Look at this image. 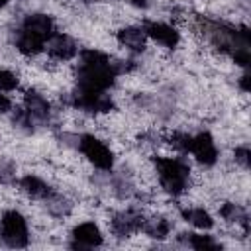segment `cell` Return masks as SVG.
I'll list each match as a JSON object with an SVG mask.
<instances>
[{"label":"cell","instance_id":"cell-20","mask_svg":"<svg viewBox=\"0 0 251 251\" xmlns=\"http://www.w3.org/2000/svg\"><path fill=\"white\" fill-rule=\"evenodd\" d=\"M220 216L226 222H237V224H241L243 229L249 231V216H247V212L241 206H237L233 202H224L220 206Z\"/></svg>","mask_w":251,"mask_h":251},{"label":"cell","instance_id":"cell-14","mask_svg":"<svg viewBox=\"0 0 251 251\" xmlns=\"http://www.w3.org/2000/svg\"><path fill=\"white\" fill-rule=\"evenodd\" d=\"M14 43H16V49L22 53V55H25V57H35V55H39L43 49H45V41L39 37V35H35V33H31V31H25V29H18V33H16V39H14Z\"/></svg>","mask_w":251,"mask_h":251},{"label":"cell","instance_id":"cell-12","mask_svg":"<svg viewBox=\"0 0 251 251\" xmlns=\"http://www.w3.org/2000/svg\"><path fill=\"white\" fill-rule=\"evenodd\" d=\"M47 53L55 61H71L78 53V45L71 35L65 33H55L47 41Z\"/></svg>","mask_w":251,"mask_h":251},{"label":"cell","instance_id":"cell-11","mask_svg":"<svg viewBox=\"0 0 251 251\" xmlns=\"http://www.w3.org/2000/svg\"><path fill=\"white\" fill-rule=\"evenodd\" d=\"M22 29L25 31H31L35 35H39L43 41H49L57 31H55V22L51 16L47 14H39V12H33V14H27L22 24H20Z\"/></svg>","mask_w":251,"mask_h":251},{"label":"cell","instance_id":"cell-8","mask_svg":"<svg viewBox=\"0 0 251 251\" xmlns=\"http://www.w3.org/2000/svg\"><path fill=\"white\" fill-rule=\"evenodd\" d=\"M141 29H143V33H145L147 37H151L153 41H157L159 45H163V47H167V49H175V47L178 45V41H180L178 31H176L173 25L165 24V22L145 20L143 25H141Z\"/></svg>","mask_w":251,"mask_h":251},{"label":"cell","instance_id":"cell-7","mask_svg":"<svg viewBox=\"0 0 251 251\" xmlns=\"http://www.w3.org/2000/svg\"><path fill=\"white\" fill-rule=\"evenodd\" d=\"M188 153H192L194 159L204 167H212L218 161V147L208 131H198L196 135L190 137Z\"/></svg>","mask_w":251,"mask_h":251},{"label":"cell","instance_id":"cell-26","mask_svg":"<svg viewBox=\"0 0 251 251\" xmlns=\"http://www.w3.org/2000/svg\"><path fill=\"white\" fill-rule=\"evenodd\" d=\"M16 176V167L12 161H0V184L12 182Z\"/></svg>","mask_w":251,"mask_h":251},{"label":"cell","instance_id":"cell-10","mask_svg":"<svg viewBox=\"0 0 251 251\" xmlns=\"http://www.w3.org/2000/svg\"><path fill=\"white\" fill-rule=\"evenodd\" d=\"M145 218L137 210H124L118 212L112 220V233L116 237H129L135 231H141Z\"/></svg>","mask_w":251,"mask_h":251},{"label":"cell","instance_id":"cell-25","mask_svg":"<svg viewBox=\"0 0 251 251\" xmlns=\"http://www.w3.org/2000/svg\"><path fill=\"white\" fill-rule=\"evenodd\" d=\"M233 157H235V163H237L239 167L249 169V165H251V151H249L247 145H239V147H235Z\"/></svg>","mask_w":251,"mask_h":251},{"label":"cell","instance_id":"cell-22","mask_svg":"<svg viewBox=\"0 0 251 251\" xmlns=\"http://www.w3.org/2000/svg\"><path fill=\"white\" fill-rule=\"evenodd\" d=\"M14 124H16L18 127L25 129V131H33V124H35V120L29 116V112H27L25 108H18V110L14 112Z\"/></svg>","mask_w":251,"mask_h":251},{"label":"cell","instance_id":"cell-16","mask_svg":"<svg viewBox=\"0 0 251 251\" xmlns=\"http://www.w3.org/2000/svg\"><path fill=\"white\" fill-rule=\"evenodd\" d=\"M145 33H143V29L141 27H133V25H127V27H122L120 31H118V41L124 45V47H127L129 51H133V53H141V51H145Z\"/></svg>","mask_w":251,"mask_h":251},{"label":"cell","instance_id":"cell-17","mask_svg":"<svg viewBox=\"0 0 251 251\" xmlns=\"http://www.w3.org/2000/svg\"><path fill=\"white\" fill-rule=\"evenodd\" d=\"M171 229H173V224L165 216H153V218L145 220L141 226V231L153 239H165L171 233Z\"/></svg>","mask_w":251,"mask_h":251},{"label":"cell","instance_id":"cell-2","mask_svg":"<svg viewBox=\"0 0 251 251\" xmlns=\"http://www.w3.org/2000/svg\"><path fill=\"white\" fill-rule=\"evenodd\" d=\"M202 33L210 39V43L227 53L235 65L247 69L249 67V31L247 27H233L222 22L202 20Z\"/></svg>","mask_w":251,"mask_h":251},{"label":"cell","instance_id":"cell-6","mask_svg":"<svg viewBox=\"0 0 251 251\" xmlns=\"http://www.w3.org/2000/svg\"><path fill=\"white\" fill-rule=\"evenodd\" d=\"M78 151L100 171H112L114 167V153L112 149L98 137L84 133L78 137Z\"/></svg>","mask_w":251,"mask_h":251},{"label":"cell","instance_id":"cell-21","mask_svg":"<svg viewBox=\"0 0 251 251\" xmlns=\"http://www.w3.org/2000/svg\"><path fill=\"white\" fill-rule=\"evenodd\" d=\"M45 208H47L53 216H65V214L71 212V202H69L65 196L53 192L51 196L45 198Z\"/></svg>","mask_w":251,"mask_h":251},{"label":"cell","instance_id":"cell-1","mask_svg":"<svg viewBox=\"0 0 251 251\" xmlns=\"http://www.w3.org/2000/svg\"><path fill=\"white\" fill-rule=\"evenodd\" d=\"M122 73L118 63L98 51V49H84L80 51V63L76 67V88L90 90V92H108L116 76Z\"/></svg>","mask_w":251,"mask_h":251},{"label":"cell","instance_id":"cell-24","mask_svg":"<svg viewBox=\"0 0 251 251\" xmlns=\"http://www.w3.org/2000/svg\"><path fill=\"white\" fill-rule=\"evenodd\" d=\"M18 84H20V80H18V76H16L12 71L0 69V90L10 92V90H16Z\"/></svg>","mask_w":251,"mask_h":251},{"label":"cell","instance_id":"cell-5","mask_svg":"<svg viewBox=\"0 0 251 251\" xmlns=\"http://www.w3.org/2000/svg\"><path fill=\"white\" fill-rule=\"evenodd\" d=\"M67 104H71L76 110L88 112V114H106L114 110V100L110 98L108 92H90V90H80V88H75L69 94Z\"/></svg>","mask_w":251,"mask_h":251},{"label":"cell","instance_id":"cell-23","mask_svg":"<svg viewBox=\"0 0 251 251\" xmlns=\"http://www.w3.org/2000/svg\"><path fill=\"white\" fill-rule=\"evenodd\" d=\"M190 137H192V135H188V133H184V131H175V133L169 137V143H171L176 151H180V153H188Z\"/></svg>","mask_w":251,"mask_h":251},{"label":"cell","instance_id":"cell-27","mask_svg":"<svg viewBox=\"0 0 251 251\" xmlns=\"http://www.w3.org/2000/svg\"><path fill=\"white\" fill-rule=\"evenodd\" d=\"M10 110H12V102H10V98H8L6 94L0 92V114H6V112H10Z\"/></svg>","mask_w":251,"mask_h":251},{"label":"cell","instance_id":"cell-18","mask_svg":"<svg viewBox=\"0 0 251 251\" xmlns=\"http://www.w3.org/2000/svg\"><path fill=\"white\" fill-rule=\"evenodd\" d=\"M180 235H182V241L192 249H198V251H220L222 249V243H218L212 235H204V233H180Z\"/></svg>","mask_w":251,"mask_h":251},{"label":"cell","instance_id":"cell-30","mask_svg":"<svg viewBox=\"0 0 251 251\" xmlns=\"http://www.w3.org/2000/svg\"><path fill=\"white\" fill-rule=\"evenodd\" d=\"M80 2H92V0H80Z\"/></svg>","mask_w":251,"mask_h":251},{"label":"cell","instance_id":"cell-13","mask_svg":"<svg viewBox=\"0 0 251 251\" xmlns=\"http://www.w3.org/2000/svg\"><path fill=\"white\" fill-rule=\"evenodd\" d=\"M24 108L29 112V116L35 122H47L49 116H51V104L37 90H25V94H24Z\"/></svg>","mask_w":251,"mask_h":251},{"label":"cell","instance_id":"cell-3","mask_svg":"<svg viewBox=\"0 0 251 251\" xmlns=\"http://www.w3.org/2000/svg\"><path fill=\"white\" fill-rule=\"evenodd\" d=\"M153 165L159 175V182L167 194L180 196L188 188L190 167L180 157H153Z\"/></svg>","mask_w":251,"mask_h":251},{"label":"cell","instance_id":"cell-19","mask_svg":"<svg viewBox=\"0 0 251 251\" xmlns=\"http://www.w3.org/2000/svg\"><path fill=\"white\" fill-rule=\"evenodd\" d=\"M180 214L188 224H192L198 229H212L214 227V218L204 208H182Z\"/></svg>","mask_w":251,"mask_h":251},{"label":"cell","instance_id":"cell-15","mask_svg":"<svg viewBox=\"0 0 251 251\" xmlns=\"http://www.w3.org/2000/svg\"><path fill=\"white\" fill-rule=\"evenodd\" d=\"M18 184H20V188H22L27 196L37 198V200H45L47 196H51V194L55 192L45 180H41V178L35 176V175H25V176H22V178L18 180Z\"/></svg>","mask_w":251,"mask_h":251},{"label":"cell","instance_id":"cell-28","mask_svg":"<svg viewBox=\"0 0 251 251\" xmlns=\"http://www.w3.org/2000/svg\"><path fill=\"white\" fill-rule=\"evenodd\" d=\"M239 86H241L243 92H249V75H243V76L239 78Z\"/></svg>","mask_w":251,"mask_h":251},{"label":"cell","instance_id":"cell-29","mask_svg":"<svg viewBox=\"0 0 251 251\" xmlns=\"http://www.w3.org/2000/svg\"><path fill=\"white\" fill-rule=\"evenodd\" d=\"M129 4H133L135 8H147L149 6V0H127Z\"/></svg>","mask_w":251,"mask_h":251},{"label":"cell","instance_id":"cell-9","mask_svg":"<svg viewBox=\"0 0 251 251\" xmlns=\"http://www.w3.org/2000/svg\"><path fill=\"white\" fill-rule=\"evenodd\" d=\"M71 237H73V243H71L73 249L100 247L104 243V235L94 222H82V224L75 226L71 231Z\"/></svg>","mask_w":251,"mask_h":251},{"label":"cell","instance_id":"cell-4","mask_svg":"<svg viewBox=\"0 0 251 251\" xmlns=\"http://www.w3.org/2000/svg\"><path fill=\"white\" fill-rule=\"evenodd\" d=\"M0 239L4 245L22 249L29 243V229L25 218L18 210H6L0 218Z\"/></svg>","mask_w":251,"mask_h":251}]
</instances>
